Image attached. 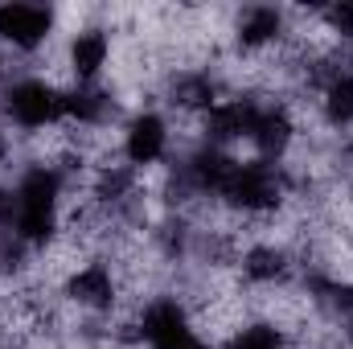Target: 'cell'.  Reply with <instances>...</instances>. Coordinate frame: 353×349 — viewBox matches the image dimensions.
<instances>
[{"mask_svg":"<svg viewBox=\"0 0 353 349\" xmlns=\"http://www.w3.org/2000/svg\"><path fill=\"white\" fill-rule=\"evenodd\" d=\"M0 119L29 144L54 128H62L66 111H62V83H54L41 66H29L21 74H12L0 87Z\"/></svg>","mask_w":353,"mask_h":349,"instance_id":"obj_2","label":"cell"},{"mask_svg":"<svg viewBox=\"0 0 353 349\" xmlns=\"http://www.w3.org/2000/svg\"><path fill=\"white\" fill-rule=\"evenodd\" d=\"M62 41V8L4 0L0 4V50L17 62L41 66V58Z\"/></svg>","mask_w":353,"mask_h":349,"instance_id":"obj_3","label":"cell"},{"mask_svg":"<svg viewBox=\"0 0 353 349\" xmlns=\"http://www.w3.org/2000/svg\"><path fill=\"white\" fill-rule=\"evenodd\" d=\"M181 136H176V123L173 115L157 103H140L123 115V123L115 128V157L136 169V173L152 177V173H165L169 165L176 161L181 152Z\"/></svg>","mask_w":353,"mask_h":349,"instance_id":"obj_1","label":"cell"}]
</instances>
